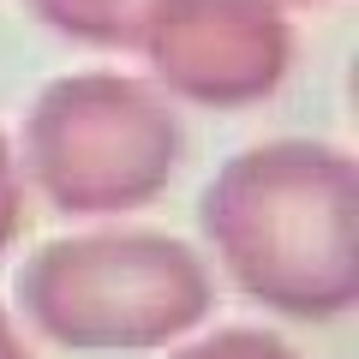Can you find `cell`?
<instances>
[{
    "mask_svg": "<svg viewBox=\"0 0 359 359\" xmlns=\"http://www.w3.org/2000/svg\"><path fill=\"white\" fill-rule=\"evenodd\" d=\"M138 48L180 102L252 108L294 66V25L276 0H162Z\"/></svg>",
    "mask_w": 359,
    "mask_h": 359,
    "instance_id": "cell-4",
    "label": "cell"
},
{
    "mask_svg": "<svg viewBox=\"0 0 359 359\" xmlns=\"http://www.w3.org/2000/svg\"><path fill=\"white\" fill-rule=\"evenodd\" d=\"M276 6H282V0H276Z\"/></svg>",
    "mask_w": 359,
    "mask_h": 359,
    "instance_id": "cell-9",
    "label": "cell"
},
{
    "mask_svg": "<svg viewBox=\"0 0 359 359\" xmlns=\"http://www.w3.org/2000/svg\"><path fill=\"white\" fill-rule=\"evenodd\" d=\"M48 30L84 42V48H138L144 25L162 0H25Z\"/></svg>",
    "mask_w": 359,
    "mask_h": 359,
    "instance_id": "cell-5",
    "label": "cell"
},
{
    "mask_svg": "<svg viewBox=\"0 0 359 359\" xmlns=\"http://www.w3.org/2000/svg\"><path fill=\"white\" fill-rule=\"evenodd\" d=\"M359 168L318 138L252 144L198 198V228L222 276L282 318H341L359 299Z\"/></svg>",
    "mask_w": 359,
    "mask_h": 359,
    "instance_id": "cell-1",
    "label": "cell"
},
{
    "mask_svg": "<svg viewBox=\"0 0 359 359\" xmlns=\"http://www.w3.org/2000/svg\"><path fill=\"white\" fill-rule=\"evenodd\" d=\"M18 228H25V174H18V156L0 132V252L18 240Z\"/></svg>",
    "mask_w": 359,
    "mask_h": 359,
    "instance_id": "cell-7",
    "label": "cell"
},
{
    "mask_svg": "<svg viewBox=\"0 0 359 359\" xmlns=\"http://www.w3.org/2000/svg\"><path fill=\"white\" fill-rule=\"evenodd\" d=\"M18 311L42 341L78 353L174 347L210 318L216 276L204 252L174 233H84L48 240L18 269Z\"/></svg>",
    "mask_w": 359,
    "mask_h": 359,
    "instance_id": "cell-2",
    "label": "cell"
},
{
    "mask_svg": "<svg viewBox=\"0 0 359 359\" xmlns=\"http://www.w3.org/2000/svg\"><path fill=\"white\" fill-rule=\"evenodd\" d=\"M18 174L60 216H120L144 210L180 168V120L144 78L66 72L25 114Z\"/></svg>",
    "mask_w": 359,
    "mask_h": 359,
    "instance_id": "cell-3",
    "label": "cell"
},
{
    "mask_svg": "<svg viewBox=\"0 0 359 359\" xmlns=\"http://www.w3.org/2000/svg\"><path fill=\"white\" fill-rule=\"evenodd\" d=\"M174 359H299V353L282 335H269V330H216V335H204V341L180 347Z\"/></svg>",
    "mask_w": 359,
    "mask_h": 359,
    "instance_id": "cell-6",
    "label": "cell"
},
{
    "mask_svg": "<svg viewBox=\"0 0 359 359\" xmlns=\"http://www.w3.org/2000/svg\"><path fill=\"white\" fill-rule=\"evenodd\" d=\"M0 359H30L25 335H18V323H13V311H0Z\"/></svg>",
    "mask_w": 359,
    "mask_h": 359,
    "instance_id": "cell-8",
    "label": "cell"
}]
</instances>
